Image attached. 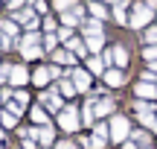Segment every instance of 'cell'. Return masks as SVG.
<instances>
[{
  "instance_id": "obj_25",
  "label": "cell",
  "mask_w": 157,
  "mask_h": 149,
  "mask_svg": "<svg viewBox=\"0 0 157 149\" xmlns=\"http://www.w3.org/2000/svg\"><path fill=\"white\" fill-rule=\"evenodd\" d=\"M108 132H111V129H108V126H96V129H93V135H96V138H105Z\"/></svg>"
},
{
  "instance_id": "obj_15",
  "label": "cell",
  "mask_w": 157,
  "mask_h": 149,
  "mask_svg": "<svg viewBox=\"0 0 157 149\" xmlns=\"http://www.w3.org/2000/svg\"><path fill=\"white\" fill-rule=\"evenodd\" d=\"M87 67L93 70V73H102V67H105V62H102V58H90V62H87Z\"/></svg>"
},
{
  "instance_id": "obj_9",
  "label": "cell",
  "mask_w": 157,
  "mask_h": 149,
  "mask_svg": "<svg viewBox=\"0 0 157 149\" xmlns=\"http://www.w3.org/2000/svg\"><path fill=\"white\" fill-rule=\"evenodd\" d=\"M38 41H41L38 32H26V35H23V41H21V47H23V50H29V47H35Z\"/></svg>"
},
{
  "instance_id": "obj_6",
  "label": "cell",
  "mask_w": 157,
  "mask_h": 149,
  "mask_svg": "<svg viewBox=\"0 0 157 149\" xmlns=\"http://www.w3.org/2000/svg\"><path fill=\"white\" fill-rule=\"evenodd\" d=\"M50 76H52L50 70H47V67H41V70H35V79H32V82H35V85H41V88H44L47 82H50Z\"/></svg>"
},
{
  "instance_id": "obj_2",
  "label": "cell",
  "mask_w": 157,
  "mask_h": 149,
  "mask_svg": "<svg viewBox=\"0 0 157 149\" xmlns=\"http://www.w3.org/2000/svg\"><path fill=\"white\" fill-rule=\"evenodd\" d=\"M151 6H134V15H131V26H146L151 21Z\"/></svg>"
},
{
  "instance_id": "obj_16",
  "label": "cell",
  "mask_w": 157,
  "mask_h": 149,
  "mask_svg": "<svg viewBox=\"0 0 157 149\" xmlns=\"http://www.w3.org/2000/svg\"><path fill=\"white\" fill-rule=\"evenodd\" d=\"M52 56H56V62H67V64H73V56H70V53H64V50H58V53H52Z\"/></svg>"
},
{
  "instance_id": "obj_31",
  "label": "cell",
  "mask_w": 157,
  "mask_h": 149,
  "mask_svg": "<svg viewBox=\"0 0 157 149\" xmlns=\"http://www.w3.org/2000/svg\"><path fill=\"white\" fill-rule=\"evenodd\" d=\"M58 149H76V146H70V143H61V146H58Z\"/></svg>"
},
{
  "instance_id": "obj_26",
  "label": "cell",
  "mask_w": 157,
  "mask_h": 149,
  "mask_svg": "<svg viewBox=\"0 0 157 149\" xmlns=\"http://www.w3.org/2000/svg\"><path fill=\"white\" fill-rule=\"evenodd\" d=\"M44 44L52 50V47H56V35H44Z\"/></svg>"
},
{
  "instance_id": "obj_10",
  "label": "cell",
  "mask_w": 157,
  "mask_h": 149,
  "mask_svg": "<svg viewBox=\"0 0 157 149\" xmlns=\"http://www.w3.org/2000/svg\"><path fill=\"white\" fill-rule=\"evenodd\" d=\"M35 138H38L41 140V143H52V132H50V129H35Z\"/></svg>"
},
{
  "instance_id": "obj_29",
  "label": "cell",
  "mask_w": 157,
  "mask_h": 149,
  "mask_svg": "<svg viewBox=\"0 0 157 149\" xmlns=\"http://www.w3.org/2000/svg\"><path fill=\"white\" fill-rule=\"evenodd\" d=\"M67 3H73V0H56V6H58V9H64Z\"/></svg>"
},
{
  "instance_id": "obj_5",
  "label": "cell",
  "mask_w": 157,
  "mask_h": 149,
  "mask_svg": "<svg viewBox=\"0 0 157 149\" xmlns=\"http://www.w3.org/2000/svg\"><path fill=\"white\" fill-rule=\"evenodd\" d=\"M105 82L111 88H119V85H125V73H122V70H108V73H105Z\"/></svg>"
},
{
  "instance_id": "obj_7",
  "label": "cell",
  "mask_w": 157,
  "mask_h": 149,
  "mask_svg": "<svg viewBox=\"0 0 157 149\" xmlns=\"http://www.w3.org/2000/svg\"><path fill=\"white\" fill-rule=\"evenodd\" d=\"M26 79H29V73L23 67H12V82H15V85H23Z\"/></svg>"
},
{
  "instance_id": "obj_20",
  "label": "cell",
  "mask_w": 157,
  "mask_h": 149,
  "mask_svg": "<svg viewBox=\"0 0 157 149\" xmlns=\"http://www.w3.org/2000/svg\"><path fill=\"white\" fill-rule=\"evenodd\" d=\"M146 41H148V44H157V26L146 29Z\"/></svg>"
},
{
  "instance_id": "obj_23",
  "label": "cell",
  "mask_w": 157,
  "mask_h": 149,
  "mask_svg": "<svg viewBox=\"0 0 157 149\" xmlns=\"http://www.w3.org/2000/svg\"><path fill=\"white\" fill-rule=\"evenodd\" d=\"M146 58L148 62H157V47H146Z\"/></svg>"
},
{
  "instance_id": "obj_18",
  "label": "cell",
  "mask_w": 157,
  "mask_h": 149,
  "mask_svg": "<svg viewBox=\"0 0 157 149\" xmlns=\"http://www.w3.org/2000/svg\"><path fill=\"white\" fill-rule=\"evenodd\" d=\"M47 105H50L52 111H58V108H61V99H58L56 94H50V99H47Z\"/></svg>"
},
{
  "instance_id": "obj_17",
  "label": "cell",
  "mask_w": 157,
  "mask_h": 149,
  "mask_svg": "<svg viewBox=\"0 0 157 149\" xmlns=\"http://www.w3.org/2000/svg\"><path fill=\"white\" fill-rule=\"evenodd\" d=\"M90 12H93V18H96V21H102V18H105V6H99V3H93V6H90Z\"/></svg>"
},
{
  "instance_id": "obj_21",
  "label": "cell",
  "mask_w": 157,
  "mask_h": 149,
  "mask_svg": "<svg viewBox=\"0 0 157 149\" xmlns=\"http://www.w3.org/2000/svg\"><path fill=\"white\" fill-rule=\"evenodd\" d=\"M9 108H12V114H21V111L26 108V103H21V99H15V103H12Z\"/></svg>"
},
{
  "instance_id": "obj_24",
  "label": "cell",
  "mask_w": 157,
  "mask_h": 149,
  "mask_svg": "<svg viewBox=\"0 0 157 149\" xmlns=\"http://www.w3.org/2000/svg\"><path fill=\"white\" fill-rule=\"evenodd\" d=\"M0 29H3L6 35H15V32H17V29H15V23H0Z\"/></svg>"
},
{
  "instance_id": "obj_1",
  "label": "cell",
  "mask_w": 157,
  "mask_h": 149,
  "mask_svg": "<svg viewBox=\"0 0 157 149\" xmlns=\"http://www.w3.org/2000/svg\"><path fill=\"white\" fill-rule=\"evenodd\" d=\"M58 126H61L64 132H76V129H78V117H76V108H73V105H67V108L61 111Z\"/></svg>"
},
{
  "instance_id": "obj_19",
  "label": "cell",
  "mask_w": 157,
  "mask_h": 149,
  "mask_svg": "<svg viewBox=\"0 0 157 149\" xmlns=\"http://www.w3.org/2000/svg\"><path fill=\"white\" fill-rule=\"evenodd\" d=\"M32 120H35V123H44V126H47V114H44L41 108H35V111H32Z\"/></svg>"
},
{
  "instance_id": "obj_11",
  "label": "cell",
  "mask_w": 157,
  "mask_h": 149,
  "mask_svg": "<svg viewBox=\"0 0 157 149\" xmlns=\"http://www.w3.org/2000/svg\"><path fill=\"white\" fill-rule=\"evenodd\" d=\"M111 108H113V103H111V99H102V103L93 108V114H111Z\"/></svg>"
},
{
  "instance_id": "obj_28",
  "label": "cell",
  "mask_w": 157,
  "mask_h": 149,
  "mask_svg": "<svg viewBox=\"0 0 157 149\" xmlns=\"http://www.w3.org/2000/svg\"><path fill=\"white\" fill-rule=\"evenodd\" d=\"M3 123H6V126L12 129V126H15V117H12V114H3Z\"/></svg>"
},
{
  "instance_id": "obj_30",
  "label": "cell",
  "mask_w": 157,
  "mask_h": 149,
  "mask_svg": "<svg viewBox=\"0 0 157 149\" xmlns=\"http://www.w3.org/2000/svg\"><path fill=\"white\" fill-rule=\"evenodd\" d=\"M151 132H157V114H154V123H151Z\"/></svg>"
},
{
  "instance_id": "obj_13",
  "label": "cell",
  "mask_w": 157,
  "mask_h": 149,
  "mask_svg": "<svg viewBox=\"0 0 157 149\" xmlns=\"http://www.w3.org/2000/svg\"><path fill=\"white\" fill-rule=\"evenodd\" d=\"M102 47V35H87V50H99Z\"/></svg>"
},
{
  "instance_id": "obj_22",
  "label": "cell",
  "mask_w": 157,
  "mask_h": 149,
  "mask_svg": "<svg viewBox=\"0 0 157 149\" xmlns=\"http://www.w3.org/2000/svg\"><path fill=\"white\" fill-rule=\"evenodd\" d=\"M113 15H117V21H119V23H122V21H125V3H119L117 9H113Z\"/></svg>"
},
{
  "instance_id": "obj_14",
  "label": "cell",
  "mask_w": 157,
  "mask_h": 149,
  "mask_svg": "<svg viewBox=\"0 0 157 149\" xmlns=\"http://www.w3.org/2000/svg\"><path fill=\"white\" fill-rule=\"evenodd\" d=\"M84 29H87V35H102V23L99 21H90Z\"/></svg>"
},
{
  "instance_id": "obj_32",
  "label": "cell",
  "mask_w": 157,
  "mask_h": 149,
  "mask_svg": "<svg viewBox=\"0 0 157 149\" xmlns=\"http://www.w3.org/2000/svg\"><path fill=\"white\" fill-rule=\"evenodd\" d=\"M151 70H157V62H151Z\"/></svg>"
},
{
  "instance_id": "obj_12",
  "label": "cell",
  "mask_w": 157,
  "mask_h": 149,
  "mask_svg": "<svg viewBox=\"0 0 157 149\" xmlns=\"http://www.w3.org/2000/svg\"><path fill=\"white\" fill-rule=\"evenodd\" d=\"M73 79H76V88H78V91H84V88H87V82H90V79H87V73H82V70H78Z\"/></svg>"
},
{
  "instance_id": "obj_8",
  "label": "cell",
  "mask_w": 157,
  "mask_h": 149,
  "mask_svg": "<svg viewBox=\"0 0 157 149\" xmlns=\"http://www.w3.org/2000/svg\"><path fill=\"white\" fill-rule=\"evenodd\" d=\"M137 94H143V97H157V88L151 82H140V85H137Z\"/></svg>"
},
{
  "instance_id": "obj_27",
  "label": "cell",
  "mask_w": 157,
  "mask_h": 149,
  "mask_svg": "<svg viewBox=\"0 0 157 149\" xmlns=\"http://www.w3.org/2000/svg\"><path fill=\"white\" fill-rule=\"evenodd\" d=\"M61 94H67V97H70V94H73V85H70V82H61Z\"/></svg>"
},
{
  "instance_id": "obj_3",
  "label": "cell",
  "mask_w": 157,
  "mask_h": 149,
  "mask_svg": "<svg viewBox=\"0 0 157 149\" xmlns=\"http://www.w3.org/2000/svg\"><path fill=\"white\" fill-rule=\"evenodd\" d=\"M111 138L113 140H125L128 138V120H125V117H113L111 120Z\"/></svg>"
},
{
  "instance_id": "obj_4",
  "label": "cell",
  "mask_w": 157,
  "mask_h": 149,
  "mask_svg": "<svg viewBox=\"0 0 157 149\" xmlns=\"http://www.w3.org/2000/svg\"><path fill=\"white\" fill-rule=\"evenodd\" d=\"M105 62H117L119 67H125V62H128V53H125V47H111L108 50V56H105Z\"/></svg>"
}]
</instances>
